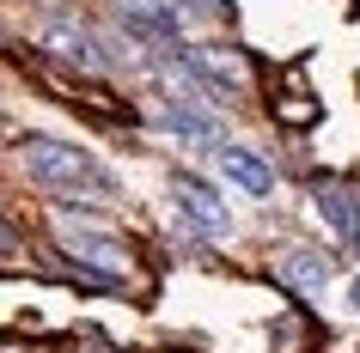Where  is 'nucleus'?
<instances>
[{"mask_svg": "<svg viewBox=\"0 0 360 353\" xmlns=\"http://www.w3.org/2000/svg\"><path fill=\"white\" fill-rule=\"evenodd\" d=\"M311 213H318L342 244L360 238V195H354V183H336V177L318 183V189H311Z\"/></svg>", "mask_w": 360, "mask_h": 353, "instance_id": "423d86ee", "label": "nucleus"}, {"mask_svg": "<svg viewBox=\"0 0 360 353\" xmlns=\"http://www.w3.org/2000/svg\"><path fill=\"white\" fill-rule=\"evenodd\" d=\"M171 213L190 225L195 238H232L226 195H220L208 177H195V171H177V177H171Z\"/></svg>", "mask_w": 360, "mask_h": 353, "instance_id": "7ed1b4c3", "label": "nucleus"}, {"mask_svg": "<svg viewBox=\"0 0 360 353\" xmlns=\"http://www.w3.org/2000/svg\"><path fill=\"white\" fill-rule=\"evenodd\" d=\"M281 280L293 286V293H323L330 286V274H336V262L323 256V250H281Z\"/></svg>", "mask_w": 360, "mask_h": 353, "instance_id": "6e6552de", "label": "nucleus"}, {"mask_svg": "<svg viewBox=\"0 0 360 353\" xmlns=\"http://www.w3.org/2000/svg\"><path fill=\"white\" fill-rule=\"evenodd\" d=\"M147 6H159V0H122V13H147Z\"/></svg>", "mask_w": 360, "mask_h": 353, "instance_id": "f8f14e48", "label": "nucleus"}, {"mask_svg": "<svg viewBox=\"0 0 360 353\" xmlns=\"http://www.w3.org/2000/svg\"><path fill=\"white\" fill-rule=\"evenodd\" d=\"M214 171H220V183H226V189H238L245 201H269V195H275V165H269L263 152L238 147V140L214 147Z\"/></svg>", "mask_w": 360, "mask_h": 353, "instance_id": "20e7f679", "label": "nucleus"}, {"mask_svg": "<svg viewBox=\"0 0 360 353\" xmlns=\"http://www.w3.org/2000/svg\"><path fill=\"white\" fill-rule=\"evenodd\" d=\"M348 311H354V317H360V274H354V280H348Z\"/></svg>", "mask_w": 360, "mask_h": 353, "instance_id": "9b49d317", "label": "nucleus"}, {"mask_svg": "<svg viewBox=\"0 0 360 353\" xmlns=\"http://www.w3.org/2000/svg\"><path fill=\"white\" fill-rule=\"evenodd\" d=\"M153 122L165 134H177V140H202V147H220V116L202 104V98L177 92V98H159V110H153Z\"/></svg>", "mask_w": 360, "mask_h": 353, "instance_id": "39448f33", "label": "nucleus"}, {"mask_svg": "<svg viewBox=\"0 0 360 353\" xmlns=\"http://www.w3.org/2000/svg\"><path fill=\"white\" fill-rule=\"evenodd\" d=\"M19 159L31 171V183H43L49 195H92V201H116L122 183L116 171H104L86 147L74 140H56V134H25L19 140Z\"/></svg>", "mask_w": 360, "mask_h": 353, "instance_id": "f257e3e1", "label": "nucleus"}, {"mask_svg": "<svg viewBox=\"0 0 360 353\" xmlns=\"http://www.w3.org/2000/svg\"><path fill=\"white\" fill-rule=\"evenodd\" d=\"M195 55H202V67H208L220 86H245V79H250L245 55H238V49H226V43H208V49H195Z\"/></svg>", "mask_w": 360, "mask_h": 353, "instance_id": "1a4fd4ad", "label": "nucleus"}, {"mask_svg": "<svg viewBox=\"0 0 360 353\" xmlns=\"http://www.w3.org/2000/svg\"><path fill=\"white\" fill-rule=\"evenodd\" d=\"M275 341H281L287 353H293V347H305V329H300V317H275Z\"/></svg>", "mask_w": 360, "mask_h": 353, "instance_id": "9d476101", "label": "nucleus"}, {"mask_svg": "<svg viewBox=\"0 0 360 353\" xmlns=\"http://www.w3.org/2000/svg\"><path fill=\"white\" fill-rule=\"evenodd\" d=\"M37 49H49L56 61H68V67H79V74H98L104 67V55H98V43L86 37V31H74V25H37Z\"/></svg>", "mask_w": 360, "mask_h": 353, "instance_id": "0eeeda50", "label": "nucleus"}, {"mask_svg": "<svg viewBox=\"0 0 360 353\" xmlns=\"http://www.w3.org/2000/svg\"><path fill=\"white\" fill-rule=\"evenodd\" d=\"M56 232H61V250L79 274L104 280V286H122L134 268V250L116 238L110 225H98L92 213H74V207H56Z\"/></svg>", "mask_w": 360, "mask_h": 353, "instance_id": "f03ea898", "label": "nucleus"}]
</instances>
